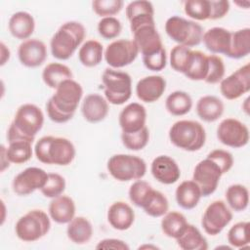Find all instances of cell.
Instances as JSON below:
<instances>
[{
  "instance_id": "obj_1",
  "label": "cell",
  "mask_w": 250,
  "mask_h": 250,
  "mask_svg": "<svg viewBox=\"0 0 250 250\" xmlns=\"http://www.w3.org/2000/svg\"><path fill=\"white\" fill-rule=\"evenodd\" d=\"M83 88L77 81L67 79L62 82L46 104L48 117L55 123L69 121L82 99Z\"/></svg>"
},
{
  "instance_id": "obj_2",
  "label": "cell",
  "mask_w": 250,
  "mask_h": 250,
  "mask_svg": "<svg viewBox=\"0 0 250 250\" xmlns=\"http://www.w3.org/2000/svg\"><path fill=\"white\" fill-rule=\"evenodd\" d=\"M44 114L40 107L33 104H21L16 111L8 132V143L24 140L33 143L35 136L42 129Z\"/></svg>"
},
{
  "instance_id": "obj_3",
  "label": "cell",
  "mask_w": 250,
  "mask_h": 250,
  "mask_svg": "<svg viewBox=\"0 0 250 250\" xmlns=\"http://www.w3.org/2000/svg\"><path fill=\"white\" fill-rule=\"evenodd\" d=\"M34 153L37 160L44 164L66 166L73 161L76 150L66 138L44 136L36 142Z\"/></svg>"
},
{
  "instance_id": "obj_4",
  "label": "cell",
  "mask_w": 250,
  "mask_h": 250,
  "mask_svg": "<svg viewBox=\"0 0 250 250\" xmlns=\"http://www.w3.org/2000/svg\"><path fill=\"white\" fill-rule=\"evenodd\" d=\"M86 36L84 25L75 21L62 23L50 41L51 53L60 61H66L72 57Z\"/></svg>"
},
{
  "instance_id": "obj_5",
  "label": "cell",
  "mask_w": 250,
  "mask_h": 250,
  "mask_svg": "<svg viewBox=\"0 0 250 250\" xmlns=\"http://www.w3.org/2000/svg\"><path fill=\"white\" fill-rule=\"evenodd\" d=\"M170 142L183 150L196 151L205 144L206 132L201 123L194 120H179L169 130Z\"/></svg>"
},
{
  "instance_id": "obj_6",
  "label": "cell",
  "mask_w": 250,
  "mask_h": 250,
  "mask_svg": "<svg viewBox=\"0 0 250 250\" xmlns=\"http://www.w3.org/2000/svg\"><path fill=\"white\" fill-rule=\"evenodd\" d=\"M102 82L104 97L111 104L121 105L132 96V79L127 72L107 67L102 74Z\"/></svg>"
},
{
  "instance_id": "obj_7",
  "label": "cell",
  "mask_w": 250,
  "mask_h": 250,
  "mask_svg": "<svg viewBox=\"0 0 250 250\" xmlns=\"http://www.w3.org/2000/svg\"><path fill=\"white\" fill-rule=\"evenodd\" d=\"M165 32L172 41L188 48L199 45L203 36L199 23L179 16H172L166 21Z\"/></svg>"
},
{
  "instance_id": "obj_8",
  "label": "cell",
  "mask_w": 250,
  "mask_h": 250,
  "mask_svg": "<svg viewBox=\"0 0 250 250\" xmlns=\"http://www.w3.org/2000/svg\"><path fill=\"white\" fill-rule=\"evenodd\" d=\"M51 229L49 215L40 209H33L21 216L15 226L19 239L24 242H34L45 236Z\"/></svg>"
},
{
  "instance_id": "obj_9",
  "label": "cell",
  "mask_w": 250,
  "mask_h": 250,
  "mask_svg": "<svg viewBox=\"0 0 250 250\" xmlns=\"http://www.w3.org/2000/svg\"><path fill=\"white\" fill-rule=\"evenodd\" d=\"M110 176L119 182H129L141 180L146 172V161L132 154H114L106 164Z\"/></svg>"
},
{
  "instance_id": "obj_10",
  "label": "cell",
  "mask_w": 250,
  "mask_h": 250,
  "mask_svg": "<svg viewBox=\"0 0 250 250\" xmlns=\"http://www.w3.org/2000/svg\"><path fill=\"white\" fill-rule=\"evenodd\" d=\"M139 49L133 40L118 39L109 43L104 54L106 63L114 69L131 64L139 55Z\"/></svg>"
},
{
  "instance_id": "obj_11",
  "label": "cell",
  "mask_w": 250,
  "mask_h": 250,
  "mask_svg": "<svg viewBox=\"0 0 250 250\" xmlns=\"http://www.w3.org/2000/svg\"><path fill=\"white\" fill-rule=\"evenodd\" d=\"M220 166L206 156L199 161L193 170L192 180L198 185L202 196H209L217 189L221 177L223 176Z\"/></svg>"
},
{
  "instance_id": "obj_12",
  "label": "cell",
  "mask_w": 250,
  "mask_h": 250,
  "mask_svg": "<svg viewBox=\"0 0 250 250\" xmlns=\"http://www.w3.org/2000/svg\"><path fill=\"white\" fill-rule=\"evenodd\" d=\"M232 220V213L223 200H215L205 209L201 226L209 235L219 234Z\"/></svg>"
},
{
  "instance_id": "obj_13",
  "label": "cell",
  "mask_w": 250,
  "mask_h": 250,
  "mask_svg": "<svg viewBox=\"0 0 250 250\" xmlns=\"http://www.w3.org/2000/svg\"><path fill=\"white\" fill-rule=\"evenodd\" d=\"M217 138L225 146L239 148L249 142L247 126L235 118H226L217 127Z\"/></svg>"
},
{
  "instance_id": "obj_14",
  "label": "cell",
  "mask_w": 250,
  "mask_h": 250,
  "mask_svg": "<svg viewBox=\"0 0 250 250\" xmlns=\"http://www.w3.org/2000/svg\"><path fill=\"white\" fill-rule=\"evenodd\" d=\"M250 90V64L246 63L220 82V92L224 98L232 101Z\"/></svg>"
},
{
  "instance_id": "obj_15",
  "label": "cell",
  "mask_w": 250,
  "mask_h": 250,
  "mask_svg": "<svg viewBox=\"0 0 250 250\" xmlns=\"http://www.w3.org/2000/svg\"><path fill=\"white\" fill-rule=\"evenodd\" d=\"M48 173L39 167H28L20 172L13 180L12 188L21 196L28 195L36 189H41L46 183Z\"/></svg>"
},
{
  "instance_id": "obj_16",
  "label": "cell",
  "mask_w": 250,
  "mask_h": 250,
  "mask_svg": "<svg viewBox=\"0 0 250 250\" xmlns=\"http://www.w3.org/2000/svg\"><path fill=\"white\" fill-rule=\"evenodd\" d=\"M18 58L26 67H37L47 59V48L43 41L31 38L22 41L18 49Z\"/></svg>"
},
{
  "instance_id": "obj_17",
  "label": "cell",
  "mask_w": 250,
  "mask_h": 250,
  "mask_svg": "<svg viewBox=\"0 0 250 250\" xmlns=\"http://www.w3.org/2000/svg\"><path fill=\"white\" fill-rule=\"evenodd\" d=\"M132 34L133 41L143 57L153 55L163 48L162 40L155 24L141 26Z\"/></svg>"
},
{
  "instance_id": "obj_18",
  "label": "cell",
  "mask_w": 250,
  "mask_h": 250,
  "mask_svg": "<svg viewBox=\"0 0 250 250\" xmlns=\"http://www.w3.org/2000/svg\"><path fill=\"white\" fill-rule=\"evenodd\" d=\"M126 16L132 33L141 26L155 24L154 9L149 1L138 0L130 2L126 7Z\"/></svg>"
},
{
  "instance_id": "obj_19",
  "label": "cell",
  "mask_w": 250,
  "mask_h": 250,
  "mask_svg": "<svg viewBox=\"0 0 250 250\" xmlns=\"http://www.w3.org/2000/svg\"><path fill=\"white\" fill-rule=\"evenodd\" d=\"M146 110L139 103L128 104L119 113L118 123L123 133H135L146 127Z\"/></svg>"
},
{
  "instance_id": "obj_20",
  "label": "cell",
  "mask_w": 250,
  "mask_h": 250,
  "mask_svg": "<svg viewBox=\"0 0 250 250\" xmlns=\"http://www.w3.org/2000/svg\"><path fill=\"white\" fill-rule=\"evenodd\" d=\"M150 172L153 178L163 185L175 184L181 177L178 163L168 155L156 156L151 162Z\"/></svg>"
},
{
  "instance_id": "obj_21",
  "label": "cell",
  "mask_w": 250,
  "mask_h": 250,
  "mask_svg": "<svg viewBox=\"0 0 250 250\" xmlns=\"http://www.w3.org/2000/svg\"><path fill=\"white\" fill-rule=\"evenodd\" d=\"M166 90V80L160 75H149L140 79L136 85V95L144 103L158 101Z\"/></svg>"
},
{
  "instance_id": "obj_22",
  "label": "cell",
  "mask_w": 250,
  "mask_h": 250,
  "mask_svg": "<svg viewBox=\"0 0 250 250\" xmlns=\"http://www.w3.org/2000/svg\"><path fill=\"white\" fill-rule=\"evenodd\" d=\"M108 102L100 94L87 95L82 102L81 113L89 123H99L108 114Z\"/></svg>"
},
{
  "instance_id": "obj_23",
  "label": "cell",
  "mask_w": 250,
  "mask_h": 250,
  "mask_svg": "<svg viewBox=\"0 0 250 250\" xmlns=\"http://www.w3.org/2000/svg\"><path fill=\"white\" fill-rule=\"evenodd\" d=\"M231 32L224 27L215 26L203 33L202 41L208 51L213 55L223 54L227 56L230 47Z\"/></svg>"
},
{
  "instance_id": "obj_24",
  "label": "cell",
  "mask_w": 250,
  "mask_h": 250,
  "mask_svg": "<svg viewBox=\"0 0 250 250\" xmlns=\"http://www.w3.org/2000/svg\"><path fill=\"white\" fill-rule=\"evenodd\" d=\"M135 221V212L124 201L112 203L107 210V222L117 230H126L132 227Z\"/></svg>"
},
{
  "instance_id": "obj_25",
  "label": "cell",
  "mask_w": 250,
  "mask_h": 250,
  "mask_svg": "<svg viewBox=\"0 0 250 250\" xmlns=\"http://www.w3.org/2000/svg\"><path fill=\"white\" fill-rule=\"evenodd\" d=\"M49 216L57 224H68L75 217V203L67 195H60L52 198L49 204Z\"/></svg>"
},
{
  "instance_id": "obj_26",
  "label": "cell",
  "mask_w": 250,
  "mask_h": 250,
  "mask_svg": "<svg viewBox=\"0 0 250 250\" xmlns=\"http://www.w3.org/2000/svg\"><path fill=\"white\" fill-rule=\"evenodd\" d=\"M8 28L13 37L20 40H27L35 29L33 17L24 11L13 14L8 22Z\"/></svg>"
},
{
  "instance_id": "obj_27",
  "label": "cell",
  "mask_w": 250,
  "mask_h": 250,
  "mask_svg": "<svg viewBox=\"0 0 250 250\" xmlns=\"http://www.w3.org/2000/svg\"><path fill=\"white\" fill-rule=\"evenodd\" d=\"M202 197L200 188L193 180L182 182L176 188L175 198L177 204L186 210L195 208Z\"/></svg>"
},
{
  "instance_id": "obj_28",
  "label": "cell",
  "mask_w": 250,
  "mask_h": 250,
  "mask_svg": "<svg viewBox=\"0 0 250 250\" xmlns=\"http://www.w3.org/2000/svg\"><path fill=\"white\" fill-rule=\"evenodd\" d=\"M196 113L205 122H215L224 113V104L216 96L206 95L201 97L196 103Z\"/></svg>"
},
{
  "instance_id": "obj_29",
  "label": "cell",
  "mask_w": 250,
  "mask_h": 250,
  "mask_svg": "<svg viewBox=\"0 0 250 250\" xmlns=\"http://www.w3.org/2000/svg\"><path fill=\"white\" fill-rule=\"evenodd\" d=\"M66 234L73 243L82 245L92 238L93 226L87 218L77 216L67 224Z\"/></svg>"
},
{
  "instance_id": "obj_30",
  "label": "cell",
  "mask_w": 250,
  "mask_h": 250,
  "mask_svg": "<svg viewBox=\"0 0 250 250\" xmlns=\"http://www.w3.org/2000/svg\"><path fill=\"white\" fill-rule=\"evenodd\" d=\"M178 246L183 250H206L208 242L200 230L193 225L188 224L185 230L176 238Z\"/></svg>"
},
{
  "instance_id": "obj_31",
  "label": "cell",
  "mask_w": 250,
  "mask_h": 250,
  "mask_svg": "<svg viewBox=\"0 0 250 250\" xmlns=\"http://www.w3.org/2000/svg\"><path fill=\"white\" fill-rule=\"evenodd\" d=\"M67 79H72V71L61 62L48 63L42 71V80L51 89H57L62 82Z\"/></svg>"
},
{
  "instance_id": "obj_32",
  "label": "cell",
  "mask_w": 250,
  "mask_h": 250,
  "mask_svg": "<svg viewBox=\"0 0 250 250\" xmlns=\"http://www.w3.org/2000/svg\"><path fill=\"white\" fill-rule=\"evenodd\" d=\"M104 54L103 45L97 40L90 39L80 47L78 51V59L84 66L94 67L102 62Z\"/></svg>"
},
{
  "instance_id": "obj_33",
  "label": "cell",
  "mask_w": 250,
  "mask_h": 250,
  "mask_svg": "<svg viewBox=\"0 0 250 250\" xmlns=\"http://www.w3.org/2000/svg\"><path fill=\"white\" fill-rule=\"evenodd\" d=\"M250 53V28L245 27L231 32L230 47L227 57L234 60L245 58Z\"/></svg>"
},
{
  "instance_id": "obj_34",
  "label": "cell",
  "mask_w": 250,
  "mask_h": 250,
  "mask_svg": "<svg viewBox=\"0 0 250 250\" xmlns=\"http://www.w3.org/2000/svg\"><path fill=\"white\" fill-rule=\"evenodd\" d=\"M167 111L174 116H183L188 113L192 107V99L185 91H174L165 100Z\"/></svg>"
},
{
  "instance_id": "obj_35",
  "label": "cell",
  "mask_w": 250,
  "mask_h": 250,
  "mask_svg": "<svg viewBox=\"0 0 250 250\" xmlns=\"http://www.w3.org/2000/svg\"><path fill=\"white\" fill-rule=\"evenodd\" d=\"M208 71V56L203 52L192 50V54L184 75L189 80L204 81Z\"/></svg>"
},
{
  "instance_id": "obj_36",
  "label": "cell",
  "mask_w": 250,
  "mask_h": 250,
  "mask_svg": "<svg viewBox=\"0 0 250 250\" xmlns=\"http://www.w3.org/2000/svg\"><path fill=\"white\" fill-rule=\"evenodd\" d=\"M188 224V223L183 213L171 211L163 216L160 226L162 232L166 236L176 239L185 230Z\"/></svg>"
},
{
  "instance_id": "obj_37",
  "label": "cell",
  "mask_w": 250,
  "mask_h": 250,
  "mask_svg": "<svg viewBox=\"0 0 250 250\" xmlns=\"http://www.w3.org/2000/svg\"><path fill=\"white\" fill-rule=\"evenodd\" d=\"M226 200L230 209L235 212L244 211L249 203V191L240 184L230 185L226 190Z\"/></svg>"
},
{
  "instance_id": "obj_38",
  "label": "cell",
  "mask_w": 250,
  "mask_h": 250,
  "mask_svg": "<svg viewBox=\"0 0 250 250\" xmlns=\"http://www.w3.org/2000/svg\"><path fill=\"white\" fill-rule=\"evenodd\" d=\"M32 143L24 140H19L9 143L6 147V155L10 163L22 164L32 157Z\"/></svg>"
},
{
  "instance_id": "obj_39",
  "label": "cell",
  "mask_w": 250,
  "mask_h": 250,
  "mask_svg": "<svg viewBox=\"0 0 250 250\" xmlns=\"http://www.w3.org/2000/svg\"><path fill=\"white\" fill-rule=\"evenodd\" d=\"M143 209L145 213L150 217H163L168 212L169 202L167 197L161 191L153 189L150 197L148 198Z\"/></svg>"
},
{
  "instance_id": "obj_40",
  "label": "cell",
  "mask_w": 250,
  "mask_h": 250,
  "mask_svg": "<svg viewBox=\"0 0 250 250\" xmlns=\"http://www.w3.org/2000/svg\"><path fill=\"white\" fill-rule=\"evenodd\" d=\"M249 222H238L228 231V242L231 247L243 248L250 243Z\"/></svg>"
},
{
  "instance_id": "obj_41",
  "label": "cell",
  "mask_w": 250,
  "mask_h": 250,
  "mask_svg": "<svg viewBox=\"0 0 250 250\" xmlns=\"http://www.w3.org/2000/svg\"><path fill=\"white\" fill-rule=\"evenodd\" d=\"M152 187L146 181H135L128 191L130 201L137 207L143 208L152 193Z\"/></svg>"
},
{
  "instance_id": "obj_42",
  "label": "cell",
  "mask_w": 250,
  "mask_h": 250,
  "mask_svg": "<svg viewBox=\"0 0 250 250\" xmlns=\"http://www.w3.org/2000/svg\"><path fill=\"white\" fill-rule=\"evenodd\" d=\"M184 11L188 17L195 21L210 19V0H188L184 2Z\"/></svg>"
},
{
  "instance_id": "obj_43",
  "label": "cell",
  "mask_w": 250,
  "mask_h": 250,
  "mask_svg": "<svg viewBox=\"0 0 250 250\" xmlns=\"http://www.w3.org/2000/svg\"><path fill=\"white\" fill-rule=\"evenodd\" d=\"M121 141L123 146L134 151L142 150L146 146L149 141V131L147 127H144L142 130L135 133H121Z\"/></svg>"
},
{
  "instance_id": "obj_44",
  "label": "cell",
  "mask_w": 250,
  "mask_h": 250,
  "mask_svg": "<svg viewBox=\"0 0 250 250\" xmlns=\"http://www.w3.org/2000/svg\"><path fill=\"white\" fill-rule=\"evenodd\" d=\"M192 50L188 47L177 45L170 52V65L171 67L180 73H185L189 62Z\"/></svg>"
},
{
  "instance_id": "obj_45",
  "label": "cell",
  "mask_w": 250,
  "mask_h": 250,
  "mask_svg": "<svg viewBox=\"0 0 250 250\" xmlns=\"http://www.w3.org/2000/svg\"><path fill=\"white\" fill-rule=\"evenodd\" d=\"M65 186V179L62 175L58 173H48L46 183L40 191L47 198H55L62 194Z\"/></svg>"
},
{
  "instance_id": "obj_46",
  "label": "cell",
  "mask_w": 250,
  "mask_h": 250,
  "mask_svg": "<svg viewBox=\"0 0 250 250\" xmlns=\"http://www.w3.org/2000/svg\"><path fill=\"white\" fill-rule=\"evenodd\" d=\"M225 71L226 67L222 58L217 55H209L208 71L204 82L208 84H217L221 82L225 76Z\"/></svg>"
},
{
  "instance_id": "obj_47",
  "label": "cell",
  "mask_w": 250,
  "mask_h": 250,
  "mask_svg": "<svg viewBox=\"0 0 250 250\" xmlns=\"http://www.w3.org/2000/svg\"><path fill=\"white\" fill-rule=\"evenodd\" d=\"M121 30L122 24L115 17L102 18L98 22V32L104 39H114L119 36Z\"/></svg>"
},
{
  "instance_id": "obj_48",
  "label": "cell",
  "mask_w": 250,
  "mask_h": 250,
  "mask_svg": "<svg viewBox=\"0 0 250 250\" xmlns=\"http://www.w3.org/2000/svg\"><path fill=\"white\" fill-rule=\"evenodd\" d=\"M122 0H95L92 2L94 13L102 18L113 17L117 15L123 8Z\"/></svg>"
},
{
  "instance_id": "obj_49",
  "label": "cell",
  "mask_w": 250,
  "mask_h": 250,
  "mask_svg": "<svg viewBox=\"0 0 250 250\" xmlns=\"http://www.w3.org/2000/svg\"><path fill=\"white\" fill-rule=\"evenodd\" d=\"M143 62L144 65L151 71H160L164 69L167 64V55L165 48L163 47L160 51L153 55L143 57Z\"/></svg>"
},
{
  "instance_id": "obj_50",
  "label": "cell",
  "mask_w": 250,
  "mask_h": 250,
  "mask_svg": "<svg viewBox=\"0 0 250 250\" xmlns=\"http://www.w3.org/2000/svg\"><path fill=\"white\" fill-rule=\"evenodd\" d=\"M207 157L215 161L220 166L223 174L228 173L233 165L232 154L224 149H214L207 154Z\"/></svg>"
},
{
  "instance_id": "obj_51",
  "label": "cell",
  "mask_w": 250,
  "mask_h": 250,
  "mask_svg": "<svg viewBox=\"0 0 250 250\" xmlns=\"http://www.w3.org/2000/svg\"><path fill=\"white\" fill-rule=\"evenodd\" d=\"M210 4H211V14H210L209 20L215 21V20L222 19L229 13V1L210 0Z\"/></svg>"
},
{
  "instance_id": "obj_52",
  "label": "cell",
  "mask_w": 250,
  "mask_h": 250,
  "mask_svg": "<svg viewBox=\"0 0 250 250\" xmlns=\"http://www.w3.org/2000/svg\"><path fill=\"white\" fill-rule=\"evenodd\" d=\"M97 249H118V250H129L128 244L117 238H105L101 240L97 246Z\"/></svg>"
},
{
  "instance_id": "obj_53",
  "label": "cell",
  "mask_w": 250,
  "mask_h": 250,
  "mask_svg": "<svg viewBox=\"0 0 250 250\" xmlns=\"http://www.w3.org/2000/svg\"><path fill=\"white\" fill-rule=\"evenodd\" d=\"M0 46H1V65H4L7 62V61H9L11 53L9 48L3 42H1Z\"/></svg>"
},
{
  "instance_id": "obj_54",
  "label": "cell",
  "mask_w": 250,
  "mask_h": 250,
  "mask_svg": "<svg viewBox=\"0 0 250 250\" xmlns=\"http://www.w3.org/2000/svg\"><path fill=\"white\" fill-rule=\"evenodd\" d=\"M10 166V161L6 155V147L4 145L1 146V172H4L6 168Z\"/></svg>"
}]
</instances>
